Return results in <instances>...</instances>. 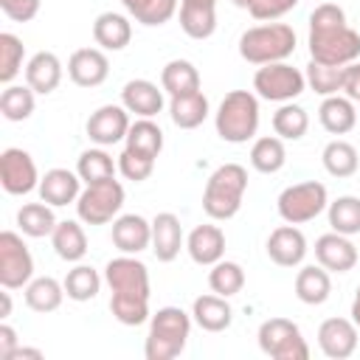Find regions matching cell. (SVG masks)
Listing matches in <instances>:
<instances>
[{
    "mask_svg": "<svg viewBox=\"0 0 360 360\" xmlns=\"http://www.w3.org/2000/svg\"><path fill=\"white\" fill-rule=\"evenodd\" d=\"M287 163V149L278 135H262L250 146V166L262 174H276Z\"/></svg>",
    "mask_w": 360,
    "mask_h": 360,
    "instance_id": "obj_32",
    "label": "cell"
},
{
    "mask_svg": "<svg viewBox=\"0 0 360 360\" xmlns=\"http://www.w3.org/2000/svg\"><path fill=\"white\" fill-rule=\"evenodd\" d=\"M321 160H323V169L332 174V177H352L357 169H360V155L354 149V143L349 141H329L321 152Z\"/></svg>",
    "mask_w": 360,
    "mask_h": 360,
    "instance_id": "obj_34",
    "label": "cell"
},
{
    "mask_svg": "<svg viewBox=\"0 0 360 360\" xmlns=\"http://www.w3.org/2000/svg\"><path fill=\"white\" fill-rule=\"evenodd\" d=\"M62 284H65L68 298L82 304V301H90V298L98 295V290H101V276H98V270L90 267V264H76L73 270H68V276H65Z\"/></svg>",
    "mask_w": 360,
    "mask_h": 360,
    "instance_id": "obj_42",
    "label": "cell"
},
{
    "mask_svg": "<svg viewBox=\"0 0 360 360\" xmlns=\"http://www.w3.org/2000/svg\"><path fill=\"white\" fill-rule=\"evenodd\" d=\"M233 6H239V8H250L253 6V0H231Z\"/></svg>",
    "mask_w": 360,
    "mask_h": 360,
    "instance_id": "obj_55",
    "label": "cell"
},
{
    "mask_svg": "<svg viewBox=\"0 0 360 360\" xmlns=\"http://www.w3.org/2000/svg\"><path fill=\"white\" fill-rule=\"evenodd\" d=\"M267 256L278 267H298L307 256V236L295 225H278L267 236Z\"/></svg>",
    "mask_w": 360,
    "mask_h": 360,
    "instance_id": "obj_18",
    "label": "cell"
},
{
    "mask_svg": "<svg viewBox=\"0 0 360 360\" xmlns=\"http://www.w3.org/2000/svg\"><path fill=\"white\" fill-rule=\"evenodd\" d=\"M352 321H354V323H357V329H360V287H357L354 301H352Z\"/></svg>",
    "mask_w": 360,
    "mask_h": 360,
    "instance_id": "obj_53",
    "label": "cell"
},
{
    "mask_svg": "<svg viewBox=\"0 0 360 360\" xmlns=\"http://www.w3.org/2000/svg\"><path fill=\"white\" fill-rule=\"evenodd\" d=\"M326 214H329L332 231H338L343 236L360 233V197L343 194V197H338L326 205Z\"/></svg>",
    "mask_w": 360,
    "mask_h": 360,
    "instance_id": "obj_41",
    "label": "cell"
},
{
    "mask_svg": "<svg viewBox=\"0 0 360 360\" xmlns=\"http://www.w3.org/2000/svg\"><path fill=\"white\" fill-rule=\"evenodd\" d=\"M121 104L138 118H155L163 110V87L149 79H132L121 90Z\"/></svg>",
    "mask_w": 360,
    "mask_h": 360,
    "instance_id": "obj_23",
    "label": "cell"
},
{
    "mask_svg": "<svg viewBox=\"0 0 360 360\" xmlns=\"http://www.w3.org/2000/svg\"><path fill=\"white\" fill-rule=\"evenodd\" d=\"M318 121L326 132L332 135H346L354 129L357 124V110H354V101L349 96H326L318 107Z\"/></svg>",
    "mask_w": 360,
    "mask_h": 360,
    "instance_id": "obj_26",
    "label": "cell"
},
{
    "mask_svg": "<svg viewBox=\"0 0 360 360\" xmlns=\"http://www.w3.org/2000/svg\"><path fill=\"white\" fill-rule=\"evenodd\" d=\"M68 76L79 87H98L110 76V59L101 48H79L68 59Z\"/></svg>",
    "mask_w": 360,
    "mask_h": 360,
    "instance_id": "obj_15",
    "label": "cell"
},
{
    "mask_svg": "<svg viewBox=\"0 0 360 360\" xmlns=\"http://www.w3.org/2000/svg\"><path fill=\"white\" fill-rule=\"evenodd\" d=\"M121 3L129 17H135L141 25L149 28L169 22L180 8V0H121Z\"/></svg>",
    "mask_w": 360,
    "mask_h": 360,
    "instance_id": "obj_37",
    "label": "cell"
},
{
    "mask_svg": "<svg viewBox=\"0 0 360 360\" xmlns=\"http://www.w3.org/2000/svg\"><path fill=\"white\" fill-rule=\"evenodd\" d=\"M62 82V62L53 51H37L28 62H25V84L37 93V96H48L59 87Z\"/></svg>",
    "mask_w": 360,
    "mask_h": 360,
    "instance_id": "obj_22",
    "label": "cell"
},
{
    "mask_svg": "<svg viewBox=\"0 0 360 360\" xmlns=\"http://www.w3.org/2000/svg\"><path fill=\"white\" fill-rule=\"evenodd\" d=\"M295 51V31L287 22H264L253 25L239 37V56L250 65L284 62Z\"/></svg>",
    "mask_w": 360,
    "mask_h": 360,
    "instance_id": "obj_6",
    "label": "cell"
},
{
    "mask_svg": "<svg viewBox=\"0 0 360 360\" xmlns=\"http://www.w3.org/2000/svg\"><path fill=\"white\" fill-rule=\"evenodd\" d=\"M259 349L273 360H307L309 346L290 318H267L259 326Z\"/></svg>",
    "mask_w": 360,
    "mask_h": 360,
    "instance_id": "obj_10",
    "label": "cell"
},
{
    "mask_svg": "<svg viewBox=\"0 0 360 360\" xmlns=\"http://www.w3.org/2000/svg\"><path fill=\"white\" fill-rule=\"evenodd\" d=\"M180 3H200V6H217V0H180Z\"/></svg>",
    "mask_w": 360,
    "mask_h": 360,
    "instance_id": "obj_54",
    "label": "cell"
},
{
    "mask_svg": "<svg viewBox=\"0 0 360 360\" xmlns=\"http://www.w3.org/2000/svg\"><path fill=\"white\" fill-rule=\"evenodd\" d=\"M51 245L59 259L82 262L87 253V233L76 219H62V222H56V228L51 233Z\"/></svg>",
    "mask_w": 360,
    "mask_h": 360,
    "instance_id": "obj_29",
    "label": "cell"
},
{
    "mask_svg": "<svg viewBox=\"0 0 360 360\" xmlns=\"http://www.w3.org/2000/svg\"><path fill=\"white\" fill-rule=\"evenodd\" d=\"M329 205V191L323 183L318 180H304V183H292L287 186L278 200H276V208H278V217L290 225H304L309 219H315L318 214H323Z\"/></svg>",
    "mask_w": 360,
    "mask_h": 360,
    "instance_id": "obj_7",
    "label": "cell"
},
{
    "mask_svg": "<svg viewBox=\"0 0 360 360\" xmlns=\"http://www.w3.org/2000/svg\"><path fill=\"white\" fill-rule=\"evenodd\" d=\"M115 169H118V163L107 155V149H104V146L84 149V152L79 155V160H76V174L82 177V183H84V186L115 177Z\"/></svg>",
    "mask_w": 360,
    "mask_h": 360,
    "instance_id": "obj_36",
    "label": "cell"
},
{
    "mask_svg": "<svg viewBox=\"0 0 360 360\" xmlns=\"http://www.w3.org/2000/svg\"><path fill=\"white\" fill-rule=\"evenodd\" d=\"M79 194H82V177L70 169H48L39 177V200H45L53 208L76 202Z\"/></svg>",
    "mask_w": 360,
    "mask_h": 360,
    "instance_id": "obj_19",
    "label": "cell"
},
{
    "mask_svg": "<svg viewBox=\"0 0 360 360\" xmlns=\"http://www.w3.org/2000/svg\"><path fill=\"white\" fill-rule=\"evenodd\" d=\"M183 248V225L177 214L160 211L152 219V253L158 262H174Z\"/></svg>",
    "mask_w": 360,
    "mask_h": 360,
    "instance_id": "obj_20",
    "label": "cell"
},
{
    "mask_svg": "<svg viewBox=\"0 0 360 360\" xmlns=\"http://www.w3.org/2000/svg\"><path fill=\"white\" fill-rule=\"evenodd\" d=\"M104 281L110 287V312L124 326H141L149 315V270L141 259L121 253L107 262Z\"/></svg>",
    "mask_w": 360,
    "mask_h": 360,
    "instance_id": "obj_1",
    "label": "cell"
},
{
    "mask_svg": "<svg viewBox=\"0 0 360 360\" xmlns=\"http://www.w3.org/2000/svg\"><path fill=\"white\" fill-rule=\"evenodd\" d=\"M112 245L121 253L138 256L141 250L152 248V222L141 214H121L112 219Z\"/></svg>",
    "mask_w": 360,
    "mask_h": 360,
    "instance_id": "obj_17",
    "label": "cell"
},
{
    "mask_svg": "<svg viewBox=\"0 0 360 360\" xmlns=\"http://www.w3.org/2000/svg\"><path fill=\"white\" fill-rule=\"evenodd\" d=\"M124 141H127V149H135V152L149 155L155 160L163 152V129L152 118H138L135 124H129V132Z\"/></svg>",
    "mask_w": 360,
    "mask_h": 360,
    "instance_id": "obj_39",
    "label": "cell"
},
{
    "mask_svg": "<svg viewBox=\"0 0 360 360\" xmlns=\"http://www.w3.org/2000/svg\"><path fill=\"white\" fill-rule=\"evenodd\" d=\"M315 259L321 267H326L329 273H349L357 264V248L349 236L329 231L323 236L315 239Z\"/></svg>",
    "mask_w": 360,
    "mask_h": 360,
    "instance_id": "obj_16",
    "label": "cell"
},
{
    "mask_svg": "<svg viewBox=\"0 0 360 360\" xmlns=\"http://www.w3.org/2000/svg\"><path fill=\"white\" fill-rule=\"evenodd\" d=\"M118 172H121L127 180L141 183V180H146V177L155 172V158L141 155V152L124 146V152L118 155Z\"/></svg>",
    "mask_w": 360,
    "mask_h": 360,
    "instance_id": "obj_46",
    "label": "cell"
},
{
    "mask_svg": "<svg viewBox=\"0 0 360 360\" xmlns=\"http://www.w3.org/2000/svg\"><path fill=\"white\" fill-rule=\"evenodd\" d=\"M0 186L6 188V194H14V197H22L39 188L37 163L25 149L8 146L0 152Z\"/></svg>",
    "mask_w": 360,
    "mask_h": 360,
    "instance_id": "obj_12",
    "label": "cell"
},
{
    "mask_svg": "<svg viewBox=\"0 0 360 360\" xmlns=\"http://www.w3.org/2000/svg\"><path fill=\"white\" fill-rule=\"evenodd\" d=\"M186 250L191 256L194 264L211 267L219 259H225V233L219 225H197L188 239H186Z\"/></svg>",
    "mask_w": 360,
    "mask_h": 360,
    "instance_id": "obj_21",
    "label": "cell"
},
{
    "mask_svg": "<svg viewBox=\"0 0 360 360\" xmlns=\"http://www.w3.org/2000/svg\"><path fill=\"white\" fill-rule=\"evenodd\" d=\"M191 318L202 332H225L233 321V309L225 295H200L191 304Z\"/></svg>",
    "mask_w": 360,
    "mask_h": 360,
    "instance_id": "obj_25",
    "label": "cell"
},
{
    "mask_svg": "<svg viewBox=\"0 0 360 360\" xmlns=\"http://www.w3.org/2000/svg\"><path fill=\"white\" fill-rule=\"evenodd\" d=\"M357 332L352 318H326L318 326V346L329 360H346L357 349Z\"/></svg>",
    "mask_w": 360,
    "mask_h": 360,
    "instance_id": "obj_14",
    "label": "cell"
},
{
    "mask_svg": "<svg viewBox=\"0 0 360 360\" xmlns=\"http://www.w3.org/2000/svg\"><path fill=\"white\" fill-rule=\"evenodd\" d=\"M245 191H248V169L239 163H222L219 169L211 172L208 183H205L202 211L211 219L225 222V219L239 214Z\"/></svg>",
    "mask_w": 360,
    "mask_h": 360,
    "instance_id": "obj_3",
    "label": "cell"
},
{
    "mask_svg": "<svg viewBox=\"0 0 360 360\" xmlns=\"http://www.w3.org/2000/svg\"><path fill=\"white\" fill-rule=\"evenodd\" d=\"M208 287H211V292L225 295V298L242 292V287H245V270H242V264H239V262L219 259L217 264H211Z\"/></svg>",
    "mask_w": 360,
    "mask_h": 360,
    "instance_id": "obj_43",
    "label": "cell"
},
{
    "mask_svg": "<svg viewBox=\"0 0 360 360\" xmlns=\"http://www.w3.org/2000/svg\"><path fill=\"white\" fill-rule=\"evenodd\" d=\"M121 205H124V186L115 177H110L82 188L76 200V214L84 225H107L118 217Z\"/></svg>",
    "mask_w": 360,
    "mask_h": 360,
    "instance_id": "obj_8",
    "label": "cell"
},
{
    "mask_svg": "<svg viewBox=\"0 0 360 360\" xmlns=\"http://www.w3.org/2000/svg\"><path fill=\"white\" fill-rule=\"evenodd\" d=\"M191 323L194 318L180 307H160L149 318V335L143 343L146 360H174L177 354H183L191 335Z\"/></svg>",
    "mask_w": 360,
    "mask_h": 360,
    "instance_id": "obj_4",
    "label": "cell"
},
{
    "mask_svg": "<svg viewBox=\"0 0 360 360\" xmlns=\"http://www.w3.org/2000/svg\"><path fill=\"white\" fill-rule=\"evenodd\" d=\"M343 68H335V65H321V62H309L307 65V87L315 90L318 96H338L343 93Z\"/></svg>",
    "mask_w": 360,
    "mask_h": 360,
    "instance_id": "obj_44",
    "label": "cell"
},
{
    "mask_svg": "<svg viewBox=\"0 0 360 360\" xmlns=\"http://www.w3.org/2000/svg\"><path fill=\"white\" fill-rule=\"evenodd\" d=\"M217 135L225 143H248L259 129V98L250 90H231L214 112Z\"/></svg>",
    "mask_w": 360,
    "mask_h": 360,
    "instance_id": "obj_5",
    "label": "cell"
},
{
    "mask_svg": "<svg viewBox=\"0 0 360 360\" xmlns=\"http://www.w3.org/2000/svg\"><path fill=\"white\" fill-rule=\"evenodd\" d=\"M37 93L28 84H6L0 93V112L6 121H25L37 107Z\"/></svg>",
    "mask_w": 360,
    "mask_h": 360,
    "instance_id": "obj_40",
    "label": "cell"
},
{
    "mask_svg": "<svg viewBox=\"0 0 360 360\" xmlns=\"http://www.w3.org/2000/svg\"><path fill=\"white\" fill-rule=\"evenodd\" d=\"M298 6V0H253V6L248 8L253 20H262V22H273L278 17H284L287 11H292Z\"/></svg>",
    "mask_w": 360,
    "mask_h": 360,
    "instance_id": "obj_47",
    "label": "cell"
},
{
    "mask_svg": "<svg viewBox=\"0 0 360 360\" xmlns=\"http://www.w3.org/2000/svg\"><path fill=\"white\" fill-rule=\"evenodd\" d=\"M309 56L321 65H352L360 56V34L349 28L338 3H321L309 14Z\"/></svg>",
    "mask_w": 360,
    "mask_h": 360,
    "instance_id": "obj_2",
    "label": "cell"
},
{
    "mask_svg": "<svg viewBox=\"0 0 360 360\" xmlns=\"http://www.w3.org/2000/svg\"><path fill=\"white\" fill-rule=\"evenodd\" d=\"M93 39L101 51H124L132 39L129 17H124L118 11H101L93 22Z\"/></svg>",
    "mask_w": 360,
    "mask_h": 360,
    "instance_id": "obj_24",
    "label": "cell"
},
{
    "mask_svg": "<svg viewBox=\"0 0 360 360\" xmlns=\"http://www.w3.org/2000/svg\"><path fill=\"white\" fill-rule=\"evenodd\" d=\"M65 295H68L65 292V284L56 281L53 276H39V278H31L25 284V304H28V309L42 312V315L59 309L62 301H65Z\"/></svg>",
    "mask_w": 360,
    "mask_h": 360,
    "instance_id": "obj_30",
    "label": "cell"
},
{
    "mask_svg": "<svg viewBox=\"0 0 360 360\" xmlns=\"http://www.w3.org/2000/svg\"><path fill=\"white\" fill-rule=\"evenodd\" d=\"M343 93L352 101H360V62L346 65V70H343Z\"/></svg>",
    "mask_w": 360,
    "mask_h": 360,
    "instance_id": "obj_49",
    "label": "cell"
},
{
    "mask_svg": "<svg viewBox=\"0 0 360 360\" xmlns=\"http://www.w3.org/2000/svg\"><path fill=\"white\" fill-rule=\"evenodd\" d=\"M42 0H0V8L14 22H31L39 14Z\"/></svg>",
    "mask_w": 360,
    "mask_h": 360,
    "instance_id": "obj_48",
    "label": "cell"
},
{
    "mask_svg": "<svg viewBox=\"0 0 360 360\" xmlns=\"http://www.w3.org/2000/svg\"><path fill=\"white\" fill-rule=\"evenodd\" d=\"M180 28L191 39H208L217 31V6L180 3Z\"/></svg>",
    "mask_w": 360,
    "mask_h": 360,
    "instance_id": "obj_33",
    "label": "cell"
},
{
    "mask_svg": "<svg viewBox=\"0 0 360 360\" xmlns=\"http://www.w3.org/2000/svg\"><path fill=\"white\" fill-rule=\"evenodd\" d=\"M42 357H45L42 349H31V346H17L8 354V360H42Z\"/></svg>",
    "mask_w": 360,
    "mask_h": 360,
    "instance_id": "obj_51",
    "label": "cell"
},
{
    "mask_svg": "<svg viewBox=\"0 0 360 360\" xmlns=\"http://www.w3.org/2000/svg\"><path fill=\"white\" fill-rule=\"evenodd\" d=\"M17 225L25 236L31 239H42V236H51L53 228H56V217H53V205H48L45 200L42 202H25L20 211H17Z\"/></svg>",
    "mask_w": 360,
    "mask_h": 360,
    "instance_id": "obj_35",
    "label": "cell"
},
{
    "mask_svg": "<svg viewBox=\"0 0 360 360\" xmlns=\"http://www.w3.org/2000/svg\"><path fill=\"white\" fill-rule=\"evenodd\" d=\"M160 87L169 96H188L200 90V70L188 59H172L160 70Z\"/></svg>",
    "mask_w": 360,
    "mask_h": 360,
    "instance_id": "obj_31",
    "label": "cell"
},
{
    "mask_svg": "<svg viewBox=\"0 0 360 360\" xmlns=\"http://www.w3.org/2000/svg\"><path fill=\"white\" fill-rule=\"evenodd\" d=\"M22 59H25V45L17 34L3 31L0 34V82L11 84L17 79V73L22 70Z\"/></svg>",
    "mask_w": 360,
    "mask_h": 360,
    "instance_id": "obj_45",
    "label": "cell"
},
{
    "mask_svg": "<svg viewBox=\"0 0 360 360\" xmlns=\"http://www.w3.org/2000/svg\"><path fill=\"white\" fill-rule=\"evenodd\" d=\"M34 278V256L20 233L3 231L0 233V287L20 290Z\"/></svg>",
    "mask_w": 360,
    "mask_h": 360,
    "instance_id": "obj_11",
    "label": "cell"
},
{
    "mask_svg": "<svg viewBox=\"0 0 360 360\" xmlns=\"http://www.w3.org/2000/svg\"><path fill=\"white\" fill-rule=\"evenodd\" d=\"M17 346H20V340H17L14 326H8V323L3 321V323H0V360H8V354H11Z\"/></svg>",
    "mask_w": 360,
    "mask_h": 360,
    "instance_id": "obj_50",
    "label": "cell"
},
{
    "mask_svg": "<svg viewBox=\"0 0 360 360\" xmlns=\"http://www.w3.org/2000/svg\"><path fill=\"white\" fill-rule=\"evenodd\" d=\"M0 304H3V307H0V318L6 321V318L11 315V292H8V290H6V292H0Z\"/></svg>",
    "mask_w": 360,
    "mask_h": 360,
    "instance_id": "obj_52",
    "label": "cell"
},
{
    "mask_svg": "<svg viewBox=\"0 0 360 360\" xmlns=\"http://www.w3.org/2000/svg\"><path fill=\"white\" fill-rule=\"evenodd\" d=\"M84 129H87V138L96 146L107 149V146H112V143L127 138V132H129V110L124 104H104L96 112H90Z\"/></svg>",
    "mask_w": 360,
    "mask_h": 360,
    "instance_id": "obj_13",
    "label": "cell"
},
{
    "mask_svg": "<svg viewBox=\"0 0 360 360\" xmlns=\"http://www.w3.org/2000/svg\"><path fill=\"white\" fill-rule=\"evenodd\" d=\"M309 129V115L301 104H281L276 112H273V132L281 138V141H301Z\"/></svg>",
    "mask_w": 360,
    "mask_h": 360,
    "instance_id": "obj_38",
    "label": "cell"
},
{
    "mask_svg": "<svg viewBox=\"0 0 360 360\" xmlns=\"http://www.w3.org/2000/svg\"><path fill=\"white\" fill-rule=\"evenodd\" d=\"M253 90L264 101L287 104V101H295L307 90V76L287 62H270V65H262L256 70Z\"/></svg>",
    "mask_w": 360,
    "mask_h": 360,
    "instance_id": "obj_9",
    "label": "cell"
},
{
    "mask_svg": "<svg viewBox=\"0 0 360 360\" xmlns=\"http://www.w3.org/2000/svg\"><path fill=\"white\" fill-rule=\"evenodd\" d=\"M295 295L298 301L309 304V307H321L329 295H332V278L329 270L321 264H307L298 270L295 276Z\"/></svg>",
    "mask_w": 360,
    "mask_h": 360,
    "instance_id": "obj_27",
    "label": "cell"
},
{
    "mask_svg": "<svg viewBox=\"0 0 360 360\" xmlns=\"http://www.w3.org/2000/svg\"><path fill=\"white\" fill-rule=\"evenodd\" d=\"M208 112H211V107H208V98L202 90L188 93V96H172V101H169L172 124L180 129H197L208 118Z\"/></svg>",
    "mask_w": 360,
    "mask_h": 360,
    "instance_id": "obj_28",
    "label": "cell"
}]
</instances>
